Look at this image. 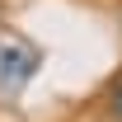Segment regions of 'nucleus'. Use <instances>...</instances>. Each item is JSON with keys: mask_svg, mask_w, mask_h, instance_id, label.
I'll use <instances>...</instances> for the list:
<instances>
[{"mask_svg": "<svg viewBox=\"0 0 122 122\" xmlns=\"http://www.w3.org/2000/svg\"><path fill=\"white\" fill-rule=\"evenodd\" d=\"M108 117H113V122H122V80L108 89Z\"/></svg>", "mask_w": 122, "mask_h": 122, "instance_id": "obj_2", "label": "nucleus"}, {"mask_svg": "<svg viewBox=\"0 0 122 122\" xmlns=\"http://www.w3.org/2000/svg\"><path fill=\"white\" fill-rule=\"evenodd\" d=\"M42 66V52L38 47H28V42H5L0 47V89H24L33 80V71Z\"/></svg>", "mask_w": 122, "mask_h": 122, "instance_id": "obj_1", "label": "nucleus"}]
</instances>
